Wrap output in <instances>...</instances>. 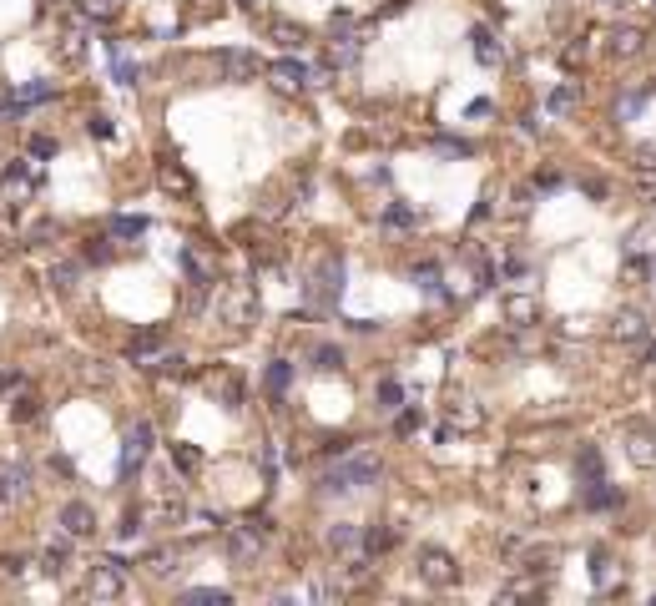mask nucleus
Instances as JSON below:
<instances>
[{
	"mask_svg": "<svg viewBox=\"0 0 656 606\" xmlns=\"http://www.w3.org/2000/svg\"><path fill=\"white\" fill-rule=\"evenodd\" d=\"M338 298H344V258L328 253V258H319V273L309 278V313H334Z\"/></svg>",
	"mask_w": 656,
	"mask_h": 606,
	"instance_id": "f257e3e1",
	"label": "nucleus"
},
{
	"mask_svg": "<svg viewBox=\"0 0 656 606\" xmlns=\"http://www.w3.org/2000/svg\"><path fill=\"white\" fill-rule=\"evenodd\" d=\"M36 187H40V167H36V162H26V157H15L11 167L0 172V193H5V203H11V207L31 203Z\"/></svg>",
	"mask_w": 656,
	"mask_h": 606,
	"instance_id": "f03ea898",
	"label": "nucleus"
},
{
	"mask_svg": "<svg viewBox=\"0 0 656 606\" xmlns=\"http://www.w3.org/2000/svg\"><path fill=\"white\" fill-rule=\"evenodd\" d=\"M127 561L121 556H106L102 566H91V576H86V596L91 601H116V596L127 592Z\"/></svg>",
	"mask_w": 656,
	"mask_h": 606,
	"instance_id": "7ed1b4c3",
	"label": "nucleus"
},
{
	"mask_svg": "<svg viewBox=\"0 0 656 606\" xmlns=\"http://www.w3.org/2000/svg\"><path fill=\"white\" fill-rule=\"evenodd\" d=\"M414 566H419V576H425L429 586H439V592L460 581V566H454V556H450V551H439V546H419V561H414Z\"/></svg>",
	"mask_w": 656,
	"mask_h": 606,
	"instance_id": "20e7f679",
	"label": "nucleus"
},
{
	"mask_svg": "<svg viewBox=\"0 0 656 606\" xmlns=\"http://www.w3.org/2000/svg\"><path fill=\"white\" fill-rule=\"evenodd\" d=\"M379 475V460L373 455H354V460H344L338 470H328V491H359V485H369V480Z\"/></svg>",
	"mask_w": 656,
	"mask_h": 606,
	"instance_id": "39448f33",
	"label": "nucleus"
},
{
	"mask_svg": "<svg viewBox=\"0 0 656 606\" xmlns=\"http://www.w3.org/2000/svg\"><path fill=\"white\" fill-rule=\"evenodd\" d=\"M263 77H268V86L278 91V96H298V91H309V66L293 61V56L263 66Z\"/></svg>",
	"mask_w": 656,
	"mask_h": 606,
	"instance_id": "423d86ee",
	"label": "nucleus"
},
{
	"mask_svg": "<svg viewBox=\"0 0 656 606\" xmlns=\"http://www.w3.org/2000/svg\"><path fill=\"white\" fill-rule=\"evenodd\" d=\"M222 319H228L232 329H247V323L257 319V294H253V284H232L228 294H222Z\"/></svg>",
	"mask_w": 656,
	"mask_h": 606,
	"instance_id": "0eeeda50",
	"label": "nucleus"
},
{
	"mask_svg": "<svg viewBox=\"0 0 656 606\" xmlns=\"http://www.w3.org/2000/svg\"><path fill=\"white\" fill-rule=\"evenodd\" d=\"M202 384H207V394L218 404H228V410H243V379L232 375L228 364H218V369H207L202 375Z\"/></svg>",
	"mask_w": 656,
	"mask_h": 606,
	"instance_id": "6e6552de",
	"label": "nucleus"
},
{
	"mask_svg": "<svg viewBox=\"0 0 656 606\" xmlns=\"http://www.w3.org/2000/svg\"><path fill=\"white\" fill-rule=\"evenodd\" d=\"M152 439H157V435H152V425H147V420L127 430V445H121V480L142 470V460L152 455Z\"/></svg>",
	"mask_w": 656,
	"mask_h": 606,
	"instance_id": "1a4fd4ad",
	"label": "nucleus"
},
{
	"mask_svg": "<svg viewBox=\"0 0 656 606\" xmlns=\"http://www.w3.org/2000/svg\"><path fill=\"white\" fill-rule=\"evenodd\" d=\"M61 530L71 536V541H86V536H96V511H91L86 501L61 505Z\"/></svg>",
	"mask_w": 656,
	"mask_h": 606,
	"instance_id": "9d476101",
	"label": "nucleus"
},
{
	"mask_svg": "<svg viewBox=\"0 0 656 606\" xmlns=\"http://www.w3.org/2000/svg\"><path fill=\"white\" fill-rule=\"evenodd\" d=\"M157 187L172 193V197H193L197 182H193V172L182 167V162H172V157H167V162H157Z\"/></svg>",
	"mask_w": 656,
	"mask_h": 606,
	"instance_id": "9b49d317",
	"label": "nucleus"
},
{
	"mask_svg": "<svg viewBox=\"0 0 656 606\" xmlns=\"http://www.w3.org/2000/svg\"><path fill=\"white\" fill-rule=\"evenodd\" d=\"M218 66H222V77L228 81H257V71H263L253 51H222Z\"/></svg>",
	"mask_w": 656,
	"mask_h": 606,
	"instance_id": "f8f14e48",
	"label": "nucleus"
},
{
	"mask_svg": "<svg viewBox=\"0 0 656 606\" xmlns=\"http://www.w3.org/2000/svg\"><path fill=\"white\" fill-rule=\"evenodd\" d=\"M500 309H505V319H510L515 329H530V323H541V303H535L530 294H510Z\"/></svg>",
	"mask_w": 656,
	"mask_h": 606,
	"instance_id": "ddd939ff",
	"label": "nucleus"
},
{
	"mask_svg": "<svg viewBox=\"0 0 656 606\" xmlns=\"http://www.w3.org/2000/svg\"><path fill=\"white\" fill-rule=\"evenodd\" d=\"M263 541H268V536H263V530H253V526H238L228 536V556L232 561H253L257 551H263Z\"/></svg>",
	"mask_w": 656,
	"mask_h": 606,
	"instance_id": "4468645a",
	"label": "nucleus"
},
{
	"mask_svg": "<svg viewBox=\"0 0 656 606\" xmlns=\"http://www.w3.org/2000/svg\"><path fill=\"white\" fill-rule=\"evenodd\" d=\"M626 455H631V465L652 470V465H656V435H652V430H631V435H626Z\"/></svg>",
	"mask_w": 656,
	"mask_h": 606,
	"instance_id": "2eb2a0df",
	"label": "nucleus"
},
{
	"mask_svg": "<svg viewBox=\"0 0 656 606\" xmlns=\"http://www.w3.org/2000/svg\"><path fill=\"white\" fill-rule=\"evenodd\" d=\"M470 41H475V61L480 66H500L505 61V46L495 41V31H490V26H475V36H470Z\"/></svg>",
	"mask_w": 656,
	"mask_h": 606,
	"instance_id": "dca6fc26",
	"label": "nucleus"
},
{
	"mask_svg": "<svg viewBox=\"0 0 656 606\" xmlns=\"http://www.w3.org/2000/svg\"><path fill=\"white\" fill-rule=\"evenodd\" d=\"M106 51H112V77L121 81V86H137V77H142V66L127 61V51H121V41H106Z\"/></svg>",
	"mask_w": 656,
	"mask_h": 606,
	"instance_id": "f3484780",
	"label": "nucleus"
},
{
	"mask_svg": "<svg viewBox=\"0 0 656 606\" xmlns=\"http://www.w3.org/2000/svg\"><path fill=\"white\" fill-rule=\"evenodd\" d=\"M485 425V410H480L475 400H460L450 410V430H464V435H470V430H480ZM450 430H445V435H450Z\"/></svg>",
	"mask_w": 656,
	"mask_h": 606,
	"instance_id": "a211bd4d",
	"label": "nucleus"
},
{
	"mask_svg": "<svg viewBox=\"0 0 656 606\" xmlns=\"http://www.w3.org/2000/svg\"><path fill=\"white\" fill-rule=\"evenodd\" d=\"M642 46H646V31L642 26H616V31H611V51H616V56H642Z\"/></svg>",
	"mask_w": 656,
	"mask_h": 606,
	"instance_id": "6ab92c4d",
	"label": "nucleus"
},
{
	"mask_svg": "<svg viewBox=\"0 0 656 606\" xmlns=\"http://www.w3.org/2000/svg\"><path fill=\"white\" fill-rule=\"evenodd\" d=\"M611 339H626V344H636V339H646V313H636V309L616 313V323H611Z\"/></svg>",
	"mask_w": 656,
	"mask_h": 606,
	"instance_id": "aec40b11",
	"label": "nucleus"
},
{
	"mask_svg": "<svg viewBox=\"0 0 656 606\" xmlns=\"http://www.w3.org/2000/svg\"><path fill=\"white\" fill-rule=\"evenodd\" d=\"M26 485H31V470H26V465H5V470H0V495H5V501H21V495H26Z\"/></svg>",
	"mask_w": 656,
	"mask_h": 606,
	"instance_id": "412c9836",
	"label": "nucleus"
},
{
	"mask_svg": "<svg viewBox=\"0 0 656 606\" xmlns=\"http://www.w3.org/2000/svg\"><path fill=\"white\" fill-rule=\"evenodd\" d=\"M66 566H71V546L66 541H51L46 551H40V571H46V576H61Z\"/></svg>",
	"mask_w": 656,
	"mask_h": 606,
	"instance_id": "4be33fe9",
	"label": "nucleus"
},
{
	"mask_svg": "<svg viewBox=\"0 0 656 606\" xmlns=\"http://www.w3.org/2000/svg\"><path fill=\"white\" fill-rule=\"evenodd\" d=\"M616 501H621V491H616V485H606V475L586 485V505H591V511H611Z\"/></svg>",
	"mask_w": 656,
	"mask_h": 606,
	"instance_id": "5701e85b",
	"label": "nucleus"
},
{
	"mask_svg": "<svg viewBox=\"0 0 656 606\" xmlns=\"http://www.w3.org/2000/svg\"><path fill=\"white\" fill-rule=\"evenodd\" d=\"M414 288L445 298V273H439V263H419V268H414Z\"/></svg>",
	"mask_w": 656,
	"mask_h": 606,
	"instance_id": "b1692460",
	"label": "nucleus"
},
{
	"mask_svg": "<svg viewBox=\"0 0 656 606\" xmlns=\"http://www.w3.org/2000/svg\"><path fill=\"white\" fill-rule=\"evenodd\" d=\"M576 475L586 480V485L601 480V450H596V445H580V450H576Z\"/></svg>",
	"mask_w": 656,
	"mask_h": 606,
	"instance_id": "393cba45",
	"label": "nucleus"
},
{
	"mask_svg": "<svg viewBox=\"0 0 656 606\" xmlns=\"http://www.w3.org/2000/svg\"><path fill=\"white\" fill-rule=\"evenodd\" d=\"M162 344H167V334H162V329H147V334H137V339H131V348H127V354H131V359H152V354H157Z\"/></svg>",
	"mask_w": 656,
	"mask_h": 606,
	"instance_id": "a878e982",
	"label": "nucleus"
},
{
	"mask_svg": "<svg viewBox=\"0 0 656 606\" xmlns=\"http://www.w3.org/2000/svg\"><path fill=\"white\" fill-rule=\"evenodd\" d=\"M373 404H379L384 414H400V404H404V384H400V379H384V384H379V394H373Z\"/></svg>",
	"mask_w": 656,
	"mask_h": 606,
	"instance_id": "bb28decb",
	"label": "nucleus"
},
{
	"mask_svg": "<svg viewBox=\"0 0 656 606\" xmlns=\"http://www.w3.org/2000/svg\"><path fill=\"white\" fill-rule=\"evenodd\" d=\"M172 465H177L182 475H197L202 470V450L197 445H172Z\"/></svg>",
	"mask_w": 656,
	"mask_h": 606,
	"instance_id": "cd10ccee",
	"label": "nucleus"
},
{
	"mask_svg": "<svg viewBox=\"0 0 656 606\" xmlns=\"http://www.w3.org/2000/svg\"><path fill=\"white\" fill-rule=\"evenodd\" d=\"M177 561H182V556L172 551V546H157V551L147 556V571H152V576H172V571H177Z\"/></svg>",
	"mask_w": 656,
	"mask_h": 606,
	"instance_id": "c85d7f7f",
	"label": "nucleus"
},
{
	"mask_svg": "<svg viewBox=\"0 0 656 606\" xmlns=\"http://www.w3.org/2000/svg\"><path fill=\"white\" fill-rule=\"evenodd\" d=\"M288 379H293V364H288V359H273L268 375H263V384H268V394H283Z\"/></svg>",
	"mask_w": 656,
	"mask_h": 606,
	"instance_id": "c756f323",
	"label": "nucleus"
},
{
	"mask_svg": "<svg viewBox=\"0 0 656 606\" xmlns=\"http://www.w3.org/2000/svg\"><path fill=\"white\" fill-rule=\"evenodd\" d=\"M56 56H61V61H81V56H86V36H81V31H66V36L56 41Z\"/></svg>",
	"mask_w": 656,
	"mask_h": 606,
	"instance_id": "7c9ffc66",
	"label": "nucleus"
},
{
	"mask_svg": "<svg viewBox=\"0 0 656 606\" xmlns=\"http://www.w3.org/2000/svg\"><path fill=\"white\" fill-rule=\"evenodd\" d=\"M76 284H81V268H76V263H56V268H51V288H56V294H71Z\"/></svg>",
	"mask_w": 656,
	"mask_h": 606,
	"instance_id": "2f4dec72",
	"label": "nucleus"
},
{
	"mask_svg": "<svg viewBox=\"0 0 656 606\" xmlns=\"http://www.w3.org/2000/svg\"><path fill=\"white\" fill-rule=\"evenodd\" d=\"M313 369H319V375H338V369H344V348L323 344L319 354H313Z\"/></svg>",
	"mask_w": 656,
	"mask_h": 606,
	"instance_id": "473e14b6",
	"label": "nucleus"
},
{
	"mask_svg": "<svg viewBox=\"0 0 656 606\" xmlns=\"http://www.w3.org/2000/svg\"><path fill=\"white\" fill-rule=\"evenodd\" d=\"M268 36L278 41L283 51H298V46H303V31H298V26H288V21H273V31H268Z\"/></svg>",
	"mask_w": 656,
	"mask_h": 606,
	"instance_id": "72a5a7b5",
	"label": "nucleus"
},
{
	"mask_svg": "<svg viewBox=\"0 0 656 606\" xmlns=\"http://www.w3.org/2000/svg\"><path fill=\"white\" fill-rule=\"evenodd\" d=\"M182 601H193V606H228L232 596H228V592H218V586H197V592H187Z\"/></svg>",
	"mask_w": 656,
	"mask_h": 606,
	"instance_id": "f704fd0d",
	"label": "nucleus"
},
{
	"mask_svg": "<svg viewBox=\"0 0 656 606\" xmlns=\"http://www.w3.org/2000/svg\"><path fill=\"white\" fill-rule=\"evenodd\" d=\"M354 541H359V530L354 526H344V520L328 526V551H354Z\"/></svg>",
	"mask_w": 656,
	"mask_h": 606,
	"instance_id": "c9c22d12",
	"label": "nucleus"
},
{
	"mask_svg": "<svg viewBox=\"0 0 656 606\" xmlns=\"http://www.w3.org/2000/svg\"><path fill=\"white\" fill-rule=\"evenodd\" d=\"M11 414H15V425H31V420H40V400L36 394H21V400L11 404Z\"/></svg>",
	"mask_w": 656,
	"mask_h": 606,
	"instance_id": "e433bc0d",
	"label": "nucleus"
},
{
	"mask_svg": "<svg viewBox=\"0 0 656 606\" xmlns=\"http://www.w3.org/2000/svg\"><path fill=\"white\" fill-rule=\"evenodd\" d=\"M576 102H580V91H576V86H555V91H551V112H555V116H566Z\"/></svg>",
	"mask_w": 656,
	"mask_h": 606,
	"instance_id": "4c0bfd02",
	"label": "nucleus"
},
{
	"mask_svg": "<svg viewBox=\"0 0 656 606\" xmlns=\"http://www.w3.org/2000/svg\"><path fill=\"white\" fill-rule=\"evenodd\" d=\"M81 15H86V21H112L116 0H81Z\"/></svg>",
	"mask_w": 656,
	"mask_h": 606,
	"instance_id": "58836bf2",
	"label": "nucleus"
},
{
	"mask_svg": "<svg viewBox=\"0 0 656 606\" xmlns=\"http://www.w3.org/2000/svg\"><path fill=\"white\" fill-rule=\"evenodd\" d=\"M147 218H112V238H142Z\"/></svg>",
	"mask_w": 656,
	"mask_h": 606,
	"instance_id": "ea45409f",
	"label": "nucleus"
},
{
	"mask_svg": "<svg viewBox=\"0 0 656 606\" xmlns=\"http://www.w3.org/2000/svg\"><path fill=\"white\" fill-rule=\"evenodd\" d=\"M152 369H157L162 379H182V375H187V359H182V354H167V359H157Z\"/></svg>",
	"mask_w": 656,
	"mask_h": 606,
	"instance_id": "a19ab883",
	"label": "nucleus"
},
{
	"mask_svg": "<svg viewBox=\"0 0 656 606\" xmlns=\"http://www.w3.org/2000/svg\"><path fill=\"white\" fill-rule=\"evenodd\" d=\"M384 222H389V228H419V213H409V207L394 203V207L384 213Z\"/></svg>",
	"mask_w": 656,
	"mask_h": 606,
	"instance_id": "79ce46f5",
	"label": "nucleus"
},
{
	"mask_svg": "<svg viewBox=\"0 0 656 606\" xmlns=\"http://www.w3.org/2000/svg\"><path fill=\"white\" fill-rule=\"evenodd\" d=\"M419 425H425V414H414V410H404L400 420H394V430H400L404 439H409V435H419Z\"/></svg>",
	"mask_w": 656,
	"mask_h": 606,
	"instance_id": "37998d69",
	"label": "nucleus"
},
{
	"mask_svg": "<svg viewBox=\"0 0 656 606\" xmlns=\"http://www.w3.org/2000/svg\"><path fill=\"white\" fill-rule=\"evenodd\" d=\"M31 102H51V86H46V81H31V86L21 91V106H31Z\"/></svg>",
	"mask_w": 656,
	"mask_h": 606,
	"instance_id": "c03bdc74",
	"label": "nucleus"
},
{
	"mask_svg": "<svg viewBox=\"0 0 656 606\" xmlns=\"http://www.w3.org/2000/svg\"><path fill=\"white\" fill-rule=\"evenodd\" d=\"M86 131L96 137V142H112V116H91V122H86Z\"/></svg>",
	"mask_w": 656,
	"mask_h": 606,
	"instance_id": "a18cd8bd",
	"label": "nucleus"
},
{
	"mask_svg": "<svg viewBox=\"0 0 656 606\" xmlns=\"http://www.w3.org/2000/svg\"><path fill=\"white\" fill-rule=\"evenodd\" d=\"M636 167L642 177H656V147H636Z\"/></svg>",
	"mask_w": 656,
	"mask_h": 606,
	"instance_id": "49530a36",
	"label": "nucleus"
},
{
	"mask_svg": "<svg viewBox=\"0 0 656 606\" xmlns=\"http://www.w3.org/2000/svg\"><path fill=\"white\" fill-rule=\"evenodd\" d=\"M520 596H535V581H515V586H505L500 601H520Z\"/></svg>",
	"mask_w": 656,
	"mask_h": 606,
	"instance_id": "de8ad7c7",
	"label": "nucleus"
},
{
	"mask_svg": "<svg viewBox=\"0 0 656 606\" xmlns=\"http://www.w3.org/2000/svg\"><path fill=\"white\" fill-rule=\"evenodd\" d=\"M642 106H646V91H631V96H621V106H616V112H621V116H636Z\"/></svg>",
	"mask_w": 656,
	"mask_h": 606,
	"instance_id": "09e8293b",
	"label": "nucleus"
},
{
	"mask_svg": "<svg viewBox=\"0 0 656 606\" xmlns=\"http://www.w3.org/2000/svg\"><path fill=\"white\" fill-rule=\"evenodd\" d=\"M86 258L91 263H106V258H112V243H106V238H91V243H86Z\"/></svg>",
	"mask_w": 656,
	"mask_h": 606,
	"instance_id": "8fccbe9b",
	"label": "nucleus"
},
{
	"mask_svg": "<svg viewBox=\"0 0 656 606\" xmlns=\"http://www.w3.org/2000/svg\"><path fill=\"white\" fill-rule=\"evenodd\" d=\"M364 541H369V551H389L394 546V530H369Z\"/></svg>",
	"mask_w": 656,
	"mask_h": 606,
	"instance_id": "3c124183",
	"label": "nucleus"
},
{
	"mask_svg": "<svg viewBox=\"0 0 656 606\" xmlns=\"http://www.w3.org/2000/svg\"><path fill=\"white\" fill-rule=\"evenodd\" d=\"M222 11V0H193V15L197 21H207V15H218Z\"/></svg>",
	"mask_w": 656,
	"mask_h": 606,
	"instance_id": "603ef678",
	"label": "nucleus"
},
{
	"mask_svg": "<svg viewBox=\"0 0 656 606\" xmlns=\"http://www.w3.org/2000/svg\"><path fill=\"white\" fill-rule=\"evenodd\" d=\"M31 157H56V142L51 137H36V142H31Z\"/></svg>",
	"mask_w": 656,
	"mask_h": 606,
	"instance_id": "864d4df0",
	"label": "nucleus"
},
{
	"mask_svg": "<svg viewBox=\"0 0 656 606\" xmlns=\"http://www.w3.org/2000/svg\"><path fill=\"white\" fill-rule=\"evenodd\" d=\"M439 147H445V152H450V157H470V152H475V147H470V142H454V137H445V142H439Z\"/></svg>",
	"mask_w": 656,
	"mask_h": 606,
	"instance_id": "5fc2aeb1",
	"label": "nucleus"
},
{
	"mask_svg": "<svg viewBox=\"0 0 656 606\" xmlns=\"http://www.w3.org/2000/svg\"><path fill=\"white\" fill-rule=\"evenodd\" d=\"M40 238H56V222H36L31 228V243H40Z\"/></svg>",
	"mask_w": 656,
	"mask_h": 606,
	"instance_id": "6e6d98bb",
	"label": "nucleus"
},
{
	"mask_svg": "<svg viewBox=\"0 0 656 606\" xmlns=\"http://www.w3.org/2000/svg\"><path fill=\"white\" fill-rule=\"evenodd\" d=\"M21 384V375H11V369H0V389H15Z\"/></svg>",
	"mask_w": 656,
	"mask_h": 606,
	"instance_id": "4d7b16f0",
	"label": "nucleus"
},
{
	"mask_svg": "<svg viewBox=\"0 0 656 606\" xmlns=\"http://www.w3.org/2000/svg\"><path fill=\"white\" fill-rule=\"evenodd\" d=\"M238 5H247V11H253V5H257V0H238Z\"/></svg>",
	"mask_w": 656,
	"mask_h": 606,
	"instance_id": "13d9d810",
	"label": "nucleus"
}]
</instances>
